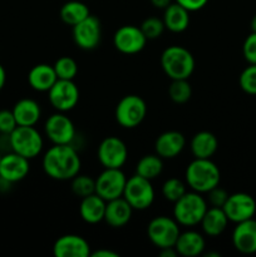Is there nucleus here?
I'll use <instances>...</instances> for the list:
<instances>
[{"label":"nucleus","mask_w":256,"mask_h":257,"mask_svg":"<svg viewBox=\"0 0 256 257\" xmlns=\"http://www.w3.org/2000/svg\"><path fill=\"white\" fill-rule=\"evenodd\" d=\"M17 127L18 124L14 114H13V110H0V133L4 136H9Z\"/></svg>","instance_id":"nucleus-36"},{"label":"nucleus","mask_w":256,"mask_h":257,"mask_svg":"<svg viewBox=\"0 0 256 257\" xmlns=\"http://www.w3.org/2000/svg\"><path fill=\"white\" fill-rule=\"evenodd\" d=\"M48 98L57 112H69L79 102V89L73 80L58 79L48 90Z\"/></svg>","instance_id":"nucleus-9"},{"label":"nucleus","mask_w":256,"mask_h":257,"mask_svg":"<svg viewBox=\"0 0 256 257\" xmlns=\"http://www.w3.org/2000/svg\"><path fill=\"white\" fill-rule=\"evenodd\" d=\"M89 15V8L84 3L77 2V0L65 3L62 7V9H60V19L63 20V23L70 25V27L77 25L78 23L84 20Z\"/></svg>","instance_id":"nucleus-28"},{"label":"nucleus","mask_w":256,"mask_h":257,"mask_svg":"<svg viewBox=\"0 0 256 257\" xmlns=\"http://www.w3.org/2000/svg\"><path fill=\"white\" fill-rule=\"evenodd\" d=\"M190 147L195 158H211L217 151L218 141L213 133L201 131L193 136Z\"/></svg>","instance_id":"nucleus-27"},{"label":"nucleus","mask_w":256,"mask_h":257,"mask_svg":"<svg viewBox=\"0 0 256 257\" xmlns=\"http://www.w3.org/2000/svg\"><path fill=\"white\" fill-rule=\"evenodd\" d=\"M127 180L120 168H104L95 180V193L107 202L122 197Z\"/></svg>","instance_id":"nucleus-10"},{"label":"nucleus","mask_w":256,"mask_h":257,"mask_svg":"<svg viewBox=\"0 0 256 257\" xmlns=\"http://www.w3.org/2000/svg\"><path fill=\"white\" fill-rule=\"evenodd\" d=\"M228 221L231 222H242L253 218L256 213V201L251 195L245 192H236L228 195L227 201L222 206Z\"/></svg>","instance_id":"nucleus-14"},{"label":"nucleus","mask_w":256,"mask_h":257,"mask_svg":"<svg viewBox=\"0 0 256 257\" xmlns=\"http://www.w3.org/2000/svg\"><path fill=\"white\" fill-rule=\"evenodd\" d=\"M205 237L197 231H186L181 232L175 243V248L180 256L196 257L205 251Z\"/></svg>","instance_id":"nucleus-23"},{"label":"nucleus","mask_w":256,"mask_h":257,"mask_svg":"<svg viewBox=\"0 0 256 257\" xmlns=\"http://www.w3.org/2000/svg\"><path fill=\"white\" fill-rule=\"evenodd\" d=\"M102 39L100 20L94 15H89L73 27V40L83 50H93L99 45Z\"/></svg>","instance_id":"nucleus-12"},{"label":"nucleus","mask_w":256,"mask_h":257,"mask_svg":"<svg viewBox=\"0 0 256 257\" xmlns=\"http://www.w3.org/2000/svg\"><path fill=\"white\" fill-rule=\"evenodd\" d=\"M105 205H107V201L103 200L97 193L87 196V197L82 198V201H80V217L84 222L90 223V225L102 222V221H104Z\"/></svg>","instance_id":"nucleus-22"},{"label":"nucleus","mask_w":256,"mask_h":257,"mask_svg":"<svg viewBox=\"0 0 256 257\" xmlns=\"http://www.w3.org/2000/svg\"><path fill=\"white\" fill-rule=\"evenodd\" d=\"M152 5L157 9H163L165 10L168 5L171 4V0H151Z\"/></svg>","instance_id":"nucleus-42"},{"label":"nucleus","mask_w":256,"mask_h":257,"mask_svg":"<svg viewBox=\"0 0 256 257\" xmlns=\"http://www.w3.org/2000/svg\"><path fill=\"white\" fill-rule=\"evenodd\" d=\"M207 208V201L201 193L191 191L173 203V218L180 226L192 227L201 222Z\"/></svg>","instance_id":"nucleus-4"},{"label":"nucleus","mask_w":256,"mask_h":257,"mask_svg":"<svg viewBox=\"0 0 256 257\" xmlns=\"http://www.w3.org/2000/svg\"><path fill=\"white\" fill-rule=\"evenodd\" d=\"M180 233L178 222L175 218L168 216H157L152 218L147 226L148 238L160 250L166 247H175Z\"/></svg>","instance_id":"nucleus-7"},{"label":"nucleus","mask_w":256,"mask_h":257,"mask_svg":"<svg viewBox=\"0 0 256 257\" xmlns=\"http://www.w3.org/2000/svg\"><path fill=\"white\" fill-rule=\"evenodd\" d=\"M175 2L191 13L202 9V8L207 4L208 0H175Z\"/></svg>","instance_id":"nucleus-39"},{"label":"nucleus","mask_w":256,"mask_h":257,"mask_svg":"<svg viewBox=\"0 0 256 257\" xmlns=\"http://www.w3.org/2000/svg\"><path fill=\"white\" fill-rule=\"evenodd\" d=\"M53 67L57 73L58 79L74 80V78L78 74L77 62L70 57H60Z\"/></svg>","instance_id":"nucleus-32"},{"label":"nucleus","mask_w":256,"mask_h":257,"mask_svg":"<svg viewBox=\"0 0 256 257\" xmlns=\"http://www.w3.org/2000/svg\"><path fill=\"white\" fill-rule=\"evenodd\" d=\"M243 58L248 64H256V33L251 32L242 45Z\"/></svg>","instance_id":"nucleus-37"},{"label":"nucleus","mask_w":256,"mask_h":257,"mask_svg":"<svg viewBox=\"0 0 256 257\" xmlns=\"http://www.w3.org/2000/svg\"><path fill=\"white\" fill-rule=\"evenodd\" d=\"M233 247L243 255L256 253V220L242 221L236 223L232 232Z\"/></svg>","instance_id":"nucleus-18"},{"label":"nucleus","mask_w":256,"mask_h":257,"mask_svg":"<svg viewBox=\"0 0 256 257\" xmlns=\"http://www.w3.org/2000/svg\"><path fill=\"white\" fill-rule=\"evenodd\" d=\"M133 208L123 197L108 201L105 205L104 221L113 228H119L127 225L132 217Z\"/></svg>","instance_id":"nucleus-20"},{"label":"nucleus","mask_w":256,"mask_h":257,"mask_svg":"<svg viewBox=\"0 0 256 257\" xmlns=\"http://www.w3.org/2000/svg\"><path fill=\"white\" fill-rule=\"evenodd\" d=\"M58 80L54 67L49 64H37L28 73V83L37 92H48Z\"/></svg>","instance_id":"nucleus-21"},{"label":"nucleus","mask_w":256,"mask_h":257,"mask_svg":"<svg viewBox=\"0 0 256 257\" xmlns=\"http://www.w3.org/2000/svg\"><path fill=\"white\" fill-rule=\"evenodd\" d=\"M0 158H2V153H0Z\"/></svg>","instance_id":"nucleus-46"},{"label":"nucleus","mask_w":256,"mask_h":257,"mask_svg":"<svg viewBox=\"0 0 256 257\" xmlns=\"http://www.w3.org/2000/svg\"><path fill=\"white\" fill-rule=\"evenodd\" d=\"M228 222L230 221H228L222 207H212L211 206L210 208H207L200 223L205 235L210 236V237H216L226 230Z\"/></svg>","instance_id":"nucleus-25"},{"label":"nucleus","mask_w":256,"mask_h":257,"mask_svg":"<svg viewBox=\"0 0 256 257\" xmlns=\"http://www.w3.org/2000/svg\"><path fill=\"white\" fill-rule=\"evenodd\" d=\"M168 95L171 100L177 104L188 102L192 95V88L188 83V79H173L168 87Z\"/></svg>","instance_id":"nucleus-30"},{"label":"nucleus","mask_w":256,"mask_h":257,"mask_svg":"<svg viewBox=\"0 0 256 257\" xmlns=\"http://www.w3.org/2000/svg\"><path fill=\"white\" fill-rule=\"evenodd\" d=\"M186 191V185L178 178H168L162 186V195L170 202L175 203L176 201L180 200L185 193Z\"/></svg>","instance_id":"nucleus-33"},{"label":"nucleus","mask_w":256,"mask_h":257,"mask_svg":"<svg viewBox=\"0 0 256 257\" xmlns=\"http://www.w3.org/2000/svg\"><path fill=\"white\" fill-rule=\"evenodd\" d=\"M178 253L175 247H166V248H161L160 250L161 257H176Z\"/></svg>","instance_id":"nucleus-41"},{"label":"nucleus","mask_w":256,"mask_h":257,"mask_svg":"<svg viewBox=\"0 0 256 257\" xmlns=\"http://www.w3.org/2000/svg\"><path fill=\"white\" fill-rule=\"evenodd\" d=\"M163 171V161L160 156L156 155H146L138 161L136 166V173L138 176L147 178L152 181L157 178Z\"/></svg>","instance_id":"nucleus-29"},{"label":"nucleus","mask_w":256,"mask_h":257,"mask_svg":"<svg viewBox=\"0 0 256 257\" xmlns=\"http://www.w3.org/2000/svg\"><path fill=\"white\" fill-rule=\"evenodd\" d=\"M206 256H215V257H220V253H216V252H208L206 253Z\"/></svg>","instance_id":"nucleus-45"},{"label":"nucleus","mask_w":256,"mask_h":257,"mask_svg":"<svg viewBox=\"0 0 256 257\" xmlns=\"http://www.w3.org/2000/svg\"><path fill=\"white\" fill-rule=\"evenodd\" d=\"M97 156L104 168H122L128 158L127 146L118 137H107L98 146Z\"/></svg>","instance_id":"nucleus-13"},{"label":"nucleus","mask_w":256,"mask_h":257,"mask_svg":"<svg viewBox=\"0 0 256 257\" xmlns=\"http://www.w3.org/2000/svg\"><path fill=\"white\" fill-rule=\"evenodd\" d=\"M72 192L80 198L93 195L95 193V180H93L90 176L78 173L72 178Z\"/></svg>","instance_id":"nucleus-31"},{"label":"nucleus","mask_w":256,"mask_h":257,"mask_svg":"<svg viewBox=\"0 0 256 257\" xmlns=\"http://www.w3.org/2000/svg\"><path fill=\"white\" fill-rule=\"evenodd\" d=\"M5 82H7V72H5L4 67L0 64V90L4 88Z\"/></svg>","instance_id":"nucleus-43"},{"label":"nucleus","mask_w":256,"mask_h":257,"mask_svg":"<svg viewBox=\"0 0 256 257\" xmlns=\"http://www.w3.org/2000/svg\"><path fill=\"white\" fill-rule=\"evenodd\" d=\"M207 195L208 202H210V205L212 206V207H222L228 198V193L226 192L223 188L218 187V186L217 187L212 188L211 191H208Z\"/></svg>","instance_id":"nucleus-38"},{"label":"nucleus","mask_w":256,"mask_h":257,"mask_svg":"<svg viewBox=\"0 0 256 257\" xmlns=\"http://www.w3.org/2000/svg\"><path fill=\"white\" fill-rule=\"evenodd\" d=\"M10 151L28 158L38 157L43 151V137L34 125H18L9 135Z\"/></svg>","instance_id":"nucleus-5"},{"label":"nucleus","mask_w":256,"mask_h":257,"mask_svg":"<svg viewBox=\"0 0 256 257\" xmlns=\"http://www.w3.org/2000/svg\"><path fill=\"white\" fill-rule=\"evenodd\" d=\"M166 29L172 33H182L190 25V12L177 3H171L163 12Z\"/></svg>","instance_id":"nucleus-26"},{"label":"nucleus","mask_w":256,"mask_h":257,"mask_svg":"<svg viewBox=\"0 0 256 257\" xmlns=\"http://www.w3.org/2000/svg\"><path fill=\"white\" fill-rule=\"evenodd\" d=\"M147 44V38L140 27L136 25H123L115 30L113 35V45L122 54L132 55L142 52Z\"/></svg>","instance_id":"nucleus-11"},{"label":"nucleus","mask_w":256,"mask_h":257,"mask_svg":"<svg viewBox=\"0 0 256 257\" xmlns=\"http://www.w3.org/2000/svg\"><path fill=\"white\" fill-rule=\"evenodd\" d=\"M186 146L185 136L177 131H167L158 136L155 142V151L162 160H172L181 155Z\"/></svg>","instance_id":"nucleus-19"},{"label":"nucleus","mask_w":256,"mask_h":257,"mask_svg":"<svg viewBox=\"0 0 256 257\" xmlns=\"http://www.w3.org/2000/svg\"><path fill=\"white\" fill-rule=\"evenodd\" d=\"M90 253L89 243L79 235H64L53 245L55 257H88Z\"/></svg>","instance_id":"nucleus-17"},{"label":"nucleus","mask_w":256,"mask_h":257,"mask_svg":"<svg viewBox=\"0 0 256 257\" xmlns=\"http://www.w3.org/2000/svg\"><path fill=\"white\" fill-rule=\"evenodd\" d=\"M250 27H251V32L256 33V15L252 18V19H251Z\"/></svg>","instance_id":"nucleus-44"},{"label":"nucleus","mask_w":256,"mask_h":257,"mask_svg":"<svg viewBox=\"0 0 256 257\" xmlns=\"http://www.w3.org/2000/svg\"><path fill=\"white\" fill-rule=\"evenodd\" d=\"M44 130L53 145H72L75 137L74 123L63 112H57L48 117Z\"/></svg>","instance_id":"nucleus-15"},{"label":"nucleus","mask_w":256,"mask_h":257,"mask_svg":"<svg viewBox=\"0 0 256 257\" xmlns=\"http://www.w3.org/2000/svg\"><path fill=\"white\" fill-rule=\"evenodd\" d=\"M43 171L55 181H68L79 173L82 161L72 145H54L43 157Z\"/></svg>","instance_id":"nucleus-1"},{"label":"nucleus","mask_w":256,"mask_h":257,"mask_svg":"<svg viewBox=\"0 0 256 257\" xmlns=\"http://www.w3.org/2000/svg\"><path fill=\"white\" fill-rule=\"evenodd\" d=\"M140 28L143 34H145V37L147 38V40L157 39V38H160L162 35V33L166 29L163 20L158 19L156 17H151L143 20Z\"/></svg>","instance_id":"nucleus-34"},{"label":"nucleus","mask_w":256,"mask_h":257,"mask_svg":"<svg viewBox=\"0 0 256 257\" xmlns=\"http://www.w3.org/2000/svg\"><path fill=\"white\" fill-rule=\"evenodd\" d=\"M12 110L18 125H28V127L35 125L39 122L42 115L39 103L30 98H23L18 100Z\"/></svg>","instance_id":"nucleus-24"},{"label":"nucleus","mask_w":256,"mask_h":257,"mask_svg":"<svg viewBox=\"0 0 256 257\" xmlns=\"http://www.w3.org/2000/svg\"><path fill=\"white\" fill-rule=\"evenodd\" d=\"M30 171L29 160L15 152L3 155L0 158V178L10 183L23 181Z\"/></svg>","instance_id":"nucleus-16"},{"label":"nucleus","mask_w":256,"mask_h":257,"mask_svg":"<svg viewBox=\"0 0 256 257\" xmlns=\"http://www.w3.org/2000/svg\"><path fill=\"white\" fill-rule=\"evenodd\" d=\"M122 197L133 210L145 211L150 208L155 201V188L150 180L136 173L127 180Z\"/></svg>","instance_id":"nucleus-6"},{"label":"nucleus","mask_w":256,"mask_h":257,"mask_svg":"<svg viewBox=\"0 0 256 257\" xmlns=\"http://www.w3.org/2000/svg\"><path fill=\"white\" fill-rule=\"evenodd\" d=\"M185 178L191 190L202 195L220 185L221 172L210 158H195L186 168Z\"/></svg>","instance_id":"nucleus-2"},{"label":"nucleus","mask_w":256,"mask_h":257,"mask_svg":"<svg viewBox=\"0 0 256 257\" xmlns=\"http://www.w3.org/2000/svg\"><path fill=\"white\" fill-rule=\"evenodd\" d=\"M147 114V104L140 95L128 94L115 107V120L123 128H136L143 122Z\"/></svg>","instance_id":"nucleus-8"},{"label":"nucleus","mask_w":256,"mask_h":257,"mask_svg":"<svg viewBox=\"0 0 256 257\" xmlns=\"http://www.w3.org/2000/svg\"><path fill=\"white\" fill-rule=\"evenodd\" d=\"M238 84L245 93L256 95V64H248V67L241 72Z\"/></svg>","instance_id":"nucleus-35"},{"label":"nucleus","mask_w":256,"mask_h":257,"mask_svg":"<svg viewBox=\"0 0 256 257\" xmlns=\"http://www.w3.org/2000/svg\"><path fill=\"white\" fill-rule=\"evenodd\" d=\"M90 256L92 257H118L117 252H114V251H110V250H98L95 251V252H92L90 253Z\"/></svg>","instance_id":"nucleus-40"},{"label":"nucleus","mask_w":256,"mask_h":257,"mask_svg":"<svg viewBox=\"0 0 256 257\" xmlns=\"http://www.w3.org/2000/svg\"><path fill=\"white\" fill-rule=\"evenodd\" d=\"M195 64L192 53L181 45H171L161 55V67L171 80L188 79L195 70Z\"/></svg>","instance_id":"nucleus-3"}]
</instances>
